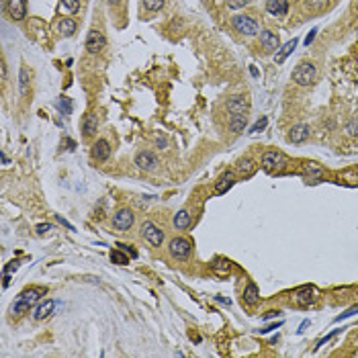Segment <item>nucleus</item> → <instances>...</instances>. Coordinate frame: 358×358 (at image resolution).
Listing matches in <instances>:
<instances>
[{"label":"nucleus","instance_id":"obj_48","mask_svg":"<svg viewBox=\"0 0 358 358\" xmlns=\"http://www.w3.org/2000/svg\"><path fill=\"white\" fill-rule=\"evenodd\" d=\"M0 156H2V164H4V166H6V164H8V158H6V154H4V152H2V154H0Z\"/></svg>","mask_w":358,"mask_h":358},{"label":"nucleus","instance_id":"obj_8","mask_svg":"<svg viewBox=\"0 0 358 358\" xmlns=\"http://www.w3.org/2000/svg\"><path fill=\"white\" fill-rule=\"evenodd\" d=\"M105 45H107V39H105V35H102V31L92 29L88 33V37H86V51L90 55L100 53L102 49H105Z\"/></svg>","mask_w":358,"mask_h":358},{"label":"nucleus","instance_id":"obj_49","mask_svg":"<svg viewBox=\"0 0 358 358\" xmlns=\"http://www.w3.org/2000/svg\"><path fill=\"white\" fill-rule=\"evenodd\" d=\"M6 78V64H2V80Z\"/></svg>","mask_w":358,"mask_h":358},{"label":"nucleus","instance_id":"obj_34","mask_svg":"<svg viewBox=\"0 0 358 358\" xmlns=\"http://www.w3.org/2000/svg\"><path fill=\"white\" fill-rule=\"evenodd\" d=\"M356 313H358V305H356V307H350L348 311H344V313H342V315H338V317L334 319V321H336V323H340V321L348 319V317H352V315H356Z\"/></svg>","mask_w":358,"mask_h":358},{"label":"nucleus","instance_id":"obj_33","mask_svg":"<svg viewBox=\"0 0 358 358\" xmlns=\"http://www.w3.org/2000/svg\"><path fill=\"white\" fill-rule=\"evenodd\" d=\"M27 86H29V72L27 68H21V92L27 95Z\"/></svg>","mask_w":358,"mask_h":358},{"label":"nucleus","instance_id":"obj_2","mask_svg":"<svg viewBox=\"0 0 358 358\" xmlns=\"http://www.w3.org/2000/svg\"><path fill=\"white\" fill-rule=\"evenodd\" d=\"M317 76V68L313 62H301L295 70H293V82L299 86H309Z\"/></svg>","mask_w":358,"mask_h":358},{"label":"nucleus","instance_id":"obj_24","mask_svg":"<svg viewBox=\"0 0 358 358\" xmlns=\"http://www.w3.org/2000/svg\"><path fill=\"white\" fill-rule=\"evenodd\" d=\"M301 6L309 13H319L328 6V0H301Z\"/></svg>","mask_w":358,"mask_h":358},{"label":"nucleus","instance_id":"obj_30","mask_svg":"<svg viewBox=\"0 0 358 358\" xmlns=\"http://www.w3.org/2000/svg\"><path fill=\"white\" fill-rule=\"evenodd\" d=\"M57 109H60L64 115H70L72 113V102H70V98L60 96V100H57Z\"/></svg>","mask_w":358,"mask_h":358},{"label":"nucleus","instance_id":"obj_13","mask_svg":"<svg viewBox=\"0 0 358 358\" xmlns=\"http://www.w3.org/2000/svg\"><path fill=\"white\" fill-rule=\"evenodd\" d=\"M55 311V301H51V299H48V301H43L35 307V311H33V319L35 321H43L48 319L51 313Z\"/></svg>","mask_w":358,"mask_h":358},{"label":"nucleus","instance_id":"obj_37","mask_svg":"<svg viewBox=\"0 0 358 358\" xmlns=\"http://www.w3.org/2000/svg\"><path fill=\"white\" fill-rule=\"evenodd\" d=\"M346 133H348V135H358V119H352L348 125H346Z\"/></svg>","mask_w":358,"mask_h":358},{"label":"nucleus","instance_id":"obj_21","mask_svg":"<svg viewBox=\"0 0 358 358\" xmlns=\"http://www.w3.org/2000/svg\"><path fill=\"white\" fill-rule=\"evenodd\" d=\"M254 172H256V162H254V160H250V158H241V160L238 162V174H239V176L248 178V176L254 174Z\"/></svg>","mask_w":358,"mask_h":358},{"label":"nucleus","instance_id":"obj_15","mask_svg":"<svg viewBox=\"0 0 358 358\" xmlns=\"http://www.w3.org/2000/svg\"><path fill=\"white\" fill-rule=\"evenodd\" d=\"M295 299H297V303L299 305H311V303H315V299H317V295H315V288L313 286H303V288H299L297 291V295H295Z\"/></svg>","mask_w":358,"mask_h":358},{"label":"nucleus","instance_id":"obj_14","mask_svg":"<svg viewBox=\"0 0 358 358\" xmlns=\"http://www.w3.org/2000/svg\"><path fill=\"white\" fill-rule=\"evenodd\" d=\"M260 43H262V48L266 51H276V49H279V45H281L279 35L272 33V31H260Z\"/></svg>","mask_w":358,"mask_h":358},{"label":"nucleus","instance_id":"obj_11","mask_svg":"<svg viewBox=\"0 0 358 358\" xmlns=\"http://www.w3.org/2000/svg\"><path fill=\"white\" fill-rule=\"evenodd\" d=\"M248 109H250V105H248V100H246V96H232L227 100V111L232 113V115H246L248 113Z\"/></svg>","mask_w":358,"mask_h":358},{"label":"nucleus","instance_id":"obj_45","mask_svg":"<svg viewBox=\"0 0 358 358\" xmlns=\"http://www.w3.org/2000/svg\"><path fill=\"white\" fill-rule=\"evenodd\" d=\"M55 219H57V221H60V223H62V225H66V227H68V229H74V227H72V225H70V223H68V221H66V219H64V217H60V215H57V217H55Z\"/></svg>","mask_w":358,"mask_h":358},{"label":"nucleus","instance_id":"obj_31","mask_svg":"<svg viewBox=\"0 0 358 358\" xmlns=\"http://www.w3.org/2000/svg\"><path fill=\"white\" fill-rule=\"evenodd\" d=\"M166 0H143V6L147 10H152V13H156V10H160L162 6H164Z\"/></svg>","mask_w":358,"mask_h":358},{"label":"nucleus","instance_id":"obj_12","mask_svg":"<svg viewBox=\"0 0 358 358\" xmlns=\"http://www.w3.org/2000/svg\"><path fill=\"white\" fill-rule=\"evenodd\" d=\"M111 156V143L107 140H98L95 145H92V158L96 162H107Z\"/></svg>","mask_w":358,"mask_h":358},{"label":"nucleus","instance_id":"obj_5","mask_svg":"<svg viewBox=\"0 0 358 358\" xmlns=\"http://www.w3.org/2000/svg\"><path fill=\"white\" fill-rule=\"evenodd\" d=\"M286 166V158L281 152H266L262 156V168L274 174V172H283Z\"/></svg>","mask_w":358,"mask_h":358},{"label":"nucleus","instance_id":"obj_17","mask_svg":"<svg viewBox=\"0 0 358 358\" xmlns=\"http://www.w3.org/2000/svg\"><path fill=\"white\" fill-rule=\"evenodd\" d=\"M307 137H309V125H295L288 131V142H293V143H303Z\"/></svg>","mask_w":358,"mask_h":358},{"label":"nucleus","instance_id":"obj_47","mask_svg":"<svg viewBox=\"0 0 358 358\" xmlns=\"http://www.w3.org/2000/svg\"><path fill=\"white\" fill-rule=\"evenodd\" d=\"M217 301L223 303V305H232V301H229V299H223V297H217Z\"/></svg>","mask_w":358,"mask_h":358},{"label":"nucleus","instance_id":"obj_41","mask_svg":"<svg viewBox=\"0 0 358 358\" xmlns=\"http://www.w3.org/2000/svg\"><path fill=\"white\" fill-rule=\"evenodd\" d=\"M315 33H317V29H311V33H309V35L305 37V45H309L311 41H313V39H315Z\"/></svg>","mask_w":358,"mask_h":358},{"label":"nucleus","instance_id":"obj_1","mask_svg":"<svg viewBox=\"0 0 358 358\" xmlns=\"http://www.w3.org/2000/svg\"><path fill=\"white\" fill-rule=\"evenodd\" d=\"M43 295H45V288H39V286L23 291V293L15 299V301H13V305H10V311H13V315H21V313H25V311H29L31 305H35Z\"/></svg>","mask_w":358,"mask_h":358},{"label":"nucleus","instance_id":"obj_6","mask_svg":"<svg viewBox=\"0 0 358 358\" xmlns=\"http://www.w3.org/2000/svg\"><path fill=\"white\" fill-rule=\"evenodd\" d=\"M168 252H170L172 258H176V260H187V258L191 256V252H192V246H191L189 239H184V238H174V239H170Z\"/></svg>","mask_w":358,"mask_h":358},{"label":"nucleus","instance_id":"obj_46","mask_svg":"<svg viewBox=\"0 0 358 358\" xmlns=\"http://www.w3.org/2000/svg\"><path fill=\"white\" fill-rule=\"evenodd\" d=\"M307 328H309V321H307V319H305V321H303V323H301V328H299V334H303V332H305V330H307Z\"/></svg>","mask_w":358,"mask_h":358},{"label":"nucleus","instance_id":"obj_3","mask_svg":"<svg viewBox=\"0 0 358 358\" xmlns=\"http://www.w3.org/2000/svg\"><path fill=\"white\" fill-rule=\"evenodd\" d=\"M232 25H234V29L238 33H241V35H246V37H254V35H258V33H260L258 23L254 21L252 17H248V15H238V17H234L232 19Z\"/></svg>","mask_w":358,"mask_h":358},{"label":"nucleus","instance_id":"obj_16","mask_svg":"<svg viewBox=\"0 0 358 358\" xmlns=\"http://www.w3.org/2000/svg\"><path fill=\"white\" fill-rule=\"evenodd\" d=\"M266 10L274 17H285L288 13V0H266Z\"/></svg>","mask_w":358,"mask_h":358},{"label":"nucleus","instance_id":"obj_19","mask_svg":"<svg viewBox=\"0 0 358 358\" xmlns=\"http://www.w3.org/2000/svg\"><path fill=\"white\" fill-rule=\"evenodd\" d=\"M234 184H236V174H234V172H225V174L215 182V191L219 194H223V192H227L229 189H232Z\"/></svg>","mask_w":358,"mask_h":358},{"label":"nucleus","instance_id":"obj_26","mask_svg":"<svg viewBox=\"0 0 358 358\" xmlns=\"http://www.w3.org/2000/svg\"><path fill=\"white\" fill-rule=\"evenodd\" d=\"M111 262L119 264V266H125V264H129V256L125 254V250H111Z\"/></svg>","mask_w":358,"mask_h":358},{"label":"nucleus","instance_id":"obj_29","mask_svg":"<svg viewBox=\"0 0 358 358\" xmlns=\"http://www.w3.org/2000/svg\"><path fill=\"white\" fill-rule=\"evenodd\" d=\"M213 272L219 274V276H227V272H229V260H215Z\"/></svg>","mask_w":358,"mask_h":358},{"label":"nucleus","instance_id":"obj_39","mask_svg":"<svg viewBox=\"0 0 358 358\" xmlns=\"http://www.w3.org/2000/svg\"><path fill=\"white\" fill-rule=\"evenodd\" d=\"M49 229H51V223H39V225L35 227V232H37L39 236H43V234H48Z\"/></svg>","mask_w":358,"mask_h":358},{"label":"nucleus","instance_id":"obj_40","mask_svg":"<svg viewBox=\"0 0 358 358\" xmlns=\"http://www.w3.org/2000/svg\"><path fill=\"white\" fill-rule=\"evenodd\" d=\"M281 326H283V321L272 323V326H268V328H262V330H260V334H268V332H272V330H276V328H281Z\"/></svg>","mask_w":358,"mask_h":358},{"label":"nucleus","instance_id":"obj_4","mask_svg":"<svg viewBox=\"0 0 358 358\" xmlns=\"http://www.w3.org/2000/svg\"><path fill=\"white\" fill-rule=\"evenodd\" d=\"M142 236L152 248H160L164 241V232L154 223V221H143L142 223Z\"/></svg>","mask_w":358,"mask_h":358},{"label":"nucleus","instance_id":"obj_42","mask_svg":"<svg viewBox=\"0 0 358 358\" xmlns=\"http://www.w3.org/2000/svg\"><path fill=\"white\" fill-rule=\"evenodd\" d=\"M121 246H123V250H125V252H129V256H131V258H137V252H135L133 248H129L127 244H121Z\"/></svg>","mask_w":358,"mask_h":358},{"label":"nucleus","instance_id":"obj_28","mask_svg":"<svg viewBox=\"0 0 358 358\" xmlns=\"http://www.w3.org/2000/svg\"><path fill=\"white\" fill-rule=\"evenodd\" d=\"M321 174H323V170L319 166H315V164L307 166V182H317L321 178Z\"/></svg>","mask_w":358,"mask_h":358},{"label":"nucleus","instance_id":"obj_44","mask_svg":"<svg viewBox=\"0 0 358 358\" xmlns=\"http://www.w3.org/2000/svg\"><path fill=\"white\" fill-rule=\"evenodd\" d=\"M276 315H281V311H268V313L262 315V319H270V317H276Z\"/></svg>","mask_w":358,"mask_h":358},{"label":"nucleus","instance_id":"obj_36","mask_svg":"<svg viewBox=\"0 0 358 358\" xmlns=\"http://www.w3.org/2000/svg\"><path fill=\"white\" fill-rule=\"evenodd\" d=\"M266 125H268V119H266V117H262L260 121H256V123H254V127H252V129H250V133H256V131H262V129H264V127H266Z\"/></svg>","mask_w":358,"mask_h":358},{"label":"nucleus","instance_id":"obj_7","mask_svg":"<svg viewBox=\"0 0 358 358\" xmlns=\"http://www.w3.org/2000/svg\"><path fill=\"white\" fill-rule=\"evenodd\" d=\"M133 223H135V215L131 209H121L113 217V227L117 229V232H129L133 227Z\"/></svg>","mask_w":358,"mask_h":358},{"label":"nucleus","instance_id":"obj_38","mask_svg":"<svg viewBox=\"0 0 358 358\" xmlns=\"http://www.w3.org/2000/svg\"><path fill=\"white\" fill-rule=\"evenodd\" d=\"M338 334H340V330H334L332 334H328V336H326V338H323V340H319V342H317V346H315V350H319V348H321V346H323V344H328V342H330L332 338H336V336H338Z\"/></svg>","mask_w":358,"mask_h":358},{"label":"nucleus","instance_id":"obj_43","mask_svg":"<svg viewBox=\"0 0 358 358\" xmlns=\"http://www.w3.org/2000/svg\"><path fill=\"white\" fill-rule=\"evenodd\" d=\"M156 143H158V147H160V149H164V147L168 145V142L164 140V137H156Z\"/></svg>","mask_w":358,"mask_h":358},{"label":"nucleus","instance_id":"obj_22","mask_svg":"<svg viewBox=\"0 0 358 358\" xmlns=\"http://www.w3.org/2000/svg\"><path fill=\"white\" fill-rule=\"evenodd\" d=\"M96 129H98L96 115H86V117L82 119V133H84V137H92L96 133Z\"/></svg>","mask_w":358,"mask_h":358},{"label":"nucleus","instance_id":"obj_35","mask_svg":"<svg viewBox=\"0 0 358 358\" xmlns=\"http://www.w3.org/2000/svg\"><path fill=\"white\" fill-rule=\"evenodd\" d=\"M252 0H227V6L229 8H234V10H238V8H244L246 4H250Z\"/></svg>","mask_w":358,"mask_h":358},{"label":"nucleus","instance_id":"obj_25","mask_svg":"<svg viewBox=\"0 0 358 358\" xmlns=\"http://www.w3.org/2000/svg\"><path fill=\"white\" fill-rule=\"evenodd\" d=\"M297 43H299V39H293V41L285 43V45H283V49L274 55V62H276V64H283V62L286 60V55H288V53H291V51L297 48Z\"/></svg>","mask_w":358,"mask_h":358},{"label":"nucleus","instance_id":"obj_20","mask_svg":"<svg viewBox=\"0 0 358 358\" xmlns=\"http://www.w3.org/2000/svg\"><path fill=\"white\" fill-rule=\"evenodd\" d=\"M258 301H260V291H258V286L254 285V283H248L246 288H244V303L254 307Z\"/></svg>","mask_w":358,"mask_h":358},{"label":"nucleus","instance_id":"obj_23","mask_svg":"<svg viewBox=\"0 0 358 358\" xmlns=\"http://www.w3.org/2000/svg\"><path fill=\"white\" fill-rule=\"evenodd\" d=\"M246 125H248L246 115H234L232 121H229V131H232V133H241L246 129Z\"/></svg>","mask_w":358,"mask_h":358},{"label":"nucleus","instance_id":"obj_32","mask_svg":"<svg viewBox=\"0 0 358 358\" xmlns=\"http://www.w3.org/2000/svg\"><path fill=\"white\" fill-rule=\"evenodd\" d=\"M80 8V0H64L62 2V10H68V13H76Z\"/></svg>","mask_w":358,"mask_h":358},{"label":"nucleus","instance_id":"obj_10","mask_svg":"<svg viewBox=\"0 0 358 358\" xmlns=\"http://www.w3.org/2000/svg\"><path fill=\"white\" fill-rule=\"evenodd\" d=\"M135 164L140 166L142 170H154L156 166H158V158L152 154V152H147V149H142L140 154L135 156Z\"/></svg>","mask_w":358,"mask_h":358},{"label":"nucleus","instance_id":"obj_18","mask_svg":"<svg viewBox=\"0 0 358 358\" xmlns=\"http://www.w3.org/2000/svg\"><path fill=\"white\" fill-rule=\"evenodd\" d=\"M172 223H174V227L180 229V232H187V229L191 227V223H192V217H191V213L187 209H180L174 215V219H172Z\"/></svg>","mask_w":358,"mask_h":358},{"label":"nucleus","instance_id":"obj_27","mask_svg":"<svg viewBox=\"0 0 358 358\" xmlns=\"http://www.w3.org/2000/svg\"><path fill=\"white\" fill-rule=\"evenodd\" d=\"M60 31H62V35L72 37L74 33H76V21H72V19H64V21L60 23Z\"/></svg>","mask_w":358,"mask_h":358},{"label":"nucleus","instance_id":"obj_9","mask_svg":"<svg viewBox=\"0 0 358 358\" xmlns=\"http://www.w3.org/2000/svg\"><path fill=\"white\" fill-rule=\"evenodd\" d=\"M6 13L13 21H23L27 17V0H8Z\"/></svg>","mask_w":358,"mask_h":358},{"label":"nucleus","instance_id":"obj_50","mask_svg":"<svg viewBox=\"0 0 358 358\" xmlns=\"http://www.w3.org/2000/svg\"><path fill=\"white\" fill-rule=\"evenodd\" d=\"M109 2H111V4H119V2H121V0H109Z\"/></svg>","mask_w":358,"mask_h":358}]
</instances>
